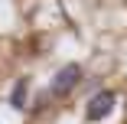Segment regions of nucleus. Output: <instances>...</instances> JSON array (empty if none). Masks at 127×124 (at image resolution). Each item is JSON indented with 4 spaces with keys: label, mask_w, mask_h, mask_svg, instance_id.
Returning <instances> with one entry per match:
<instances>
[{
    "label": "nucleus",
    "mask_w": 127,
    "mask_h": 124,
    "mask_svg": "<svg viewBox=\"0 0 127 124\" xmlns=\"http://www.w3.org/2000/svg\"><path fill=\"white\" fill-rule=\"evenodd\" d=\"M78 82H82V65L78 62H68V65H62L56 72L52 85H49V95H52V98H65V95H72L75 88H78Z\"/></svg>",
    "instance_id": "obj_1"
},
{
    "label": "nucleus",
    "mask_w": 127,
    "mask_h": 124,
    "mask_svg": "<svg viewBox=\"0 0 127 124\" xmlns=\"http://www.w3.org/2000/svg\"><path fill=\"white\" fill-rule=\"evenodd\" d=\"M114 91H98V95H91L88 98V105H85V118L88 121H104V118H111V111H114Z\"/></svg>",
    "instance_id": "obj_2"
},
{
    "label": "nucleus",
    "mask_w": 127,
    "mask_h": 124,
    "mask_svg": "<svg viewBox=\"0 0 127 124\" xmlns=\"http://www.w3.org/2000/svg\"><path fill=\"white\" fill-rule=\"evenodd\" d=\"M26 95H30V79L26 75H23V79H16L13 82V91H10V108H23V105H26Z\"/></svg>",
    "instance_id": "obj_3"
}]
</instances>
